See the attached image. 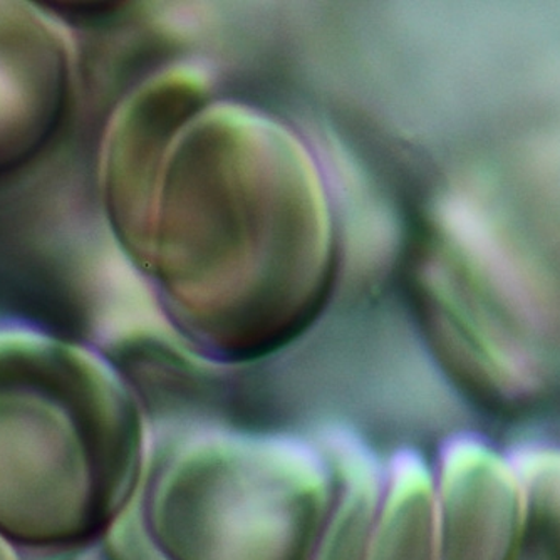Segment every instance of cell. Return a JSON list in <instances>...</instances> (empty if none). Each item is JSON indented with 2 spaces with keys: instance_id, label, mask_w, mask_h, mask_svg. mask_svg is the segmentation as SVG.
<instances>
[{
  "instance_id": "cell-1",
  "label": "cell",
  "mask_w": 560,
  "mask_h": 560,
  "mask_svg": "<svg viewBox=\"0 0 560 560\" xmlns=\"http://www.w3.org/2000/svg\"><path fill=\"white\" fill-rule=\"evenodd\" d=\"M68 105L61 40L33 14L0 9V176L33 162Z\"/></svg>"
},
{
  "instance_id": "cell-2",
  "label": "cell",
  "mask_w": 560,
  "mask_h": 560,
  "mask_svg": "<svg viewBox=\"0 0 560 560\" xmlns=\"http://www.w3.org/2000/svg\"><path fill=\"white\" fill-rule=\"evenodd\" d=\"M524 511L514 462L477 443L465 446L443 497L440 560H511Z\"/></svg>"
},
{
  "instance_id": "cell-3",
  "label": "cell",
  "mask_w": 560,
  "mask_h": 560,
  "mask_svg": "<svg viewBox=\"0 0 560 560\" xmlns=\"http://www.w3.org/2000/svg\"><path fill=\"white\" fill-rule=\"evenodd\" d=\"M524 486L521 536L511 560H560V452L532 450L514 460Z\"/></svg>"
},
{
  "instance_id": "cell-4",
  "label": "cell",
  "mask_w": 560,
  "mask_h": 560,
  "mask_svg": "<svg viewBox=\"0 0 560 560\" xmlns=\"http://www.w3.org/2000/svg\"><path fill=\"white\" fill-rule=\"evenodd\" d=\"M431 521L430 495L423 490L399 500L381 527L373 560H431Z\"/></svg>"
}]
</instances>
